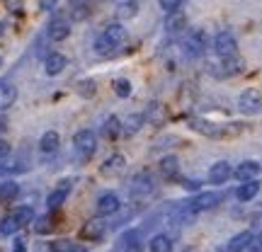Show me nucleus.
Segmentation results:
<instances>
[{"label": "nucleus", "mask_w": 262, "mask_h": 252, "mask_svg": "<svg viewBox=\"0 0 262 252\" xmlns=\"http://www.w3.org/2000/svg\"><path fill=\"white\" fill-rule=\"evenodd\" d=\"M124 41H126V29H124V25L112 22V25H107L104 32L97 37V41H95V51H97L100 56H110L114 49L122 47Z\"/></svg>", "instance_id": "obj_1"}, {"label": "nucleus", "mask_w": 262, "mask_h": 252, "mask_svg": "<svg viewBox=\"0 0 262 252\" xmlns=\"http://www.w3.org/2000/svg\"><path fill=\"white\" fill-rule=\"evenodd\" d=\"M73 148L80 158H93V153L97 150V136L90 129H80L73 136Z\"/></svg>", "instance_id": "obj_2"}, {"label": "nucleus", "mask_w": 262, "mask_h": 252, "mask_svg": "<svg viewBox=\"0 0 262 252\" xmlns=\"http://www.w3.org/2000/svg\"><path fill=\"white\" fill-rule=\"evenodd\" d=\"M206 47H209V37H206L204 29H192L187 34V39H185V54L192 58L202 56L206 51Z\"/></svg>", "instance_id": "obj_3"}, {"label": "nucleus", "mask_w": 262, "mask_h": 252, "mask_svg": "<svg viewBox=\"0 0 262 252\" xmlns=\"http://www.w3.org/2000/svg\"><path fill=\"white\" fill-rule=\"evenodd\" d=\"M238 109L243 114H257L262 109V93L257 87H248L238 97Z\"/></svg>", "instance_id": "obj_4"}, {"label": "nucleus", "mask_w": 262, "mask_h": 252, "mask_svg": "<svg viewBox=\"0 0 262 252\" xmlns=\"http://www.w3.org/2000/svg\"><path fill=\"white\" fill-rule=\"evenodd\" d=\"M214 51L221 58L235 56V54H238V41H235V37L231 32H219L214 37Z\"/></svg>", "instance_id": "obj_5"}, {"label": "nucleus", "mask_w": 262, "mask_h": 252, "mask_svg": "<svg viewBox=\"0 0 262 252\" xmlns=\"http://www.w3.org/2000/svg\"><path fill=\"white\" fill-rule=\"evenodd\" d=\"M219 201H221V194H216V192H206V194L194 196V201H189L187 211H189V214H202V211L214 209Z\"/></svg>", "instance_id": "obj_6"}, {"label": "nucleus", "mask_w": 262, "mask_h": 252, "mask_svg": "<svg viewBox=\"0 0 262 252\" xmlns=\"http://www.w3.org/2000/svg\"><path fill=\"white\" fill-rule=\"evenodd\" d=\"M68 194H71V179H63V182H61L56 189H51V194L47 196L49 211H58V209L66 204Z\"/></svg>", "instance_id": "obj_7"}, {"label": "nucleus", "mask_w": 262, "mask_h": 252, "mask_svg": "<svg viewBox=\"0 0 262 252\" xmlns=\"http://www.w3.org/2000/svg\"><path fill=\"white\" fill-rule=\"evenodd\" d=\"M124 170H126V158H124L122 153H114V155H110L102 163L100 172H102L104 177H119V175H124Z\"/></svg>", "instance_id": "obj_8"}, {"label": "nucleus", "mask_w": 262, "mask_h": 252, "mask_svg": "<svg viewBox=\"0 0 262 252\" xmlns=\"http://www.w3.org/2000/svg\"><path fill=\"white\" fill-rule=\"evenodd\" d=\"M119 209H122V201H119V196L114 194V192L100 194V199H97V216H112Z\"/></svg>", "instance_id": "obj_9"}, {"label": "nucleus", "mask_w": 262, "mask_h": 252, "mask_svg": "<svg viewBox=\"0 0 262 252\" xmlns=\"http://www.w3.org/2000/svg\"><path fill=\"white\" fill-rule=\"evenodd\" d=\"M228 177H233L231 163L219 160V163H214V165L209 168V182H211V185H224V182H228Z\"/></svg>", "instance_id": "obj_10"}, {"label": "nucleus", "mask_w": 262, "mask_h": 252, "mask_svg": "<svg viewBox=\"0 0 262 252\" xmlns=\"http://www.w3.org/2000/svg\"><path fill=\"white\" fill-rule=\"evenodd\" d=\"M47 37L51 41H66V39L71 37V22L68 19H54L47 29Z\"/></svg>", "instance_id": "obj_11"}, {"label": "nucleus", "mask_w": 262, "mask_h": 252, "mask_svg": "<svg viewBox=\"0 0 262 252\" xmlns=\"http://www.w3.org/2000/svg\"><path fill=\"white\" fill-rule=\"evenodd\" d=\"M260 163H255V160H245V163H241L238 168L233 170V177L238 179V182H248V179H255L257 175H260Z\"/></svg>", "instance_id": "obj_12"}, {"label": "nucleus", "mask_w": 262, "mask_h": 252, "mask_svg": "<svg viewBox=\"0 0 262 252\" xmlns=\"http://www.w3.org/2000/svg\"><path fill=\"white\" fill-rule=\"evenodd\" d=\"M189 126L194 131H199V133L209 136V139H221V136H224V129H221V126L206 122V119H189Z\"/></svg>", "instance_id": "obj_13"}, {"label": "nucleus", "mask_w": 262, "mask_h": 252, "mask_svg": "<svg viewBox=\"0 0 262 252\" xmlns=\"http://www.w3.org/2000/svg\"><path fill=\"white\" fill-rule=\"evenodd\" d=\"M58 148H61V136H58V131H47V133L39 139V150H41L44 155H54Z\"/></svg>", "instance_id": "obj_14"}, {"label": "nucleus", "mask_w": 262, "mask_h": 252, "mask_svg": "<svg viewBox=\"0 0 262 252\" xmlns=\"http://www.w3.org/2000/svg\"><path fill=\"white\" fill-rule=\"evenodd\" d=\"M17 102V87L12 83H0V112H8Z\"/></svg>", "instance_id": "obj_15"}, {"label": "nucleus", "mask_w": 262, "mask_h": 252, "mask_svg": "<svg viewBox=\"0 0 262 252\" xmlns=\"http://www.w3.org/2000/svg\"><path fill=\"white\" fill-rule=\"evenodd\" d=\"M221 75H226V78H231V75H238V73H243L245 71V61L238 54L235 56H226V58H221Z\"/></svg>", "instance_id": "obj_16"}, {"label": "nucleus", "mask_w": 262, "mask_h": 252, "mask_svg": "<svg viewBox=\"0 0 262 252\" xmlns=\"http://www.w3.org/2000/svg\"><path fill=\"white\" fill-rule=\"evenodd\" d=\"M104 235V223L100 218H93V221H88V223L80 228V238L83 240H100Z\"/></svg>", "instance_id": "obj_17"}, {"label": "nucleus", "mask_w": 262, "mask_h": 252, "mask_svg": "<svg viewBox=\"0 0 262 252\" xmlns=\"http://www.w3.org/2000/svg\"><path fill=\"white\" fill-rule=\"evenodd\" d=\"M185 27H187V15H185V12H180V10L168 12V17H165V32L178 34V32H182Z\"/></svg>", "instance_id": "obj_18"}, {"label": "nucleus", "mask_w": 262, "mask_h": 252, "mask_svg": "<svg viewBox=\"0 0 262 252\" xmlns=\"http://www.w3.org/2000/svg\"><path fill=\"white\" fill-rule=\"evenodd\" d=\"M66 65H68V58L63 54H49L44 61V71H47V75H61Z\"/></svg>", "instance_id": "obj_19"}, {"label": "nucleus", "mask_w": 262, "mask_h": 252, "mask_svg": "<svg viewBox=\"0 0 262 252\" xmlns=\"http://www.w3.org/2000/svg\"><path fill=\"white\" fill-rule=\"evenodd\" d=\"M257 192H260V182L248 179V182H243L241 187L235 189V196H238V201H250V199L257 196Z\"/></svg>", "instance_id": "obj_20"}, {"label": "nucleus", "mask_w": 262, "mask_h": 252, "mask_svg": "<svg viewBox=\"0 0 262 252\" xmlns=\"http://www.w3.org/2000/svg\"><path fill=\"white\" fill-rule=\"evenodd\" d=\"M148 250L150 252H172V238L165 235V233L153 235L150 243H148Z\"/></svg>", "instance_id": "obj_21"}, {"label": "nucleus", "mask_w": 262, "mask_h": 252, "mask_svg": "<svg viewBox=\"0 0 262 252\" xmlns=\"http://www.w3.org/2000/svg\"><path fill=\"white\" fill-rule=\"evenodd\" d=\"M250 238H253V233L250 231H243V233H238L231 238V243L226 245L224 252H243L245 247H248V243H250Z\"/></svg>", "instance_id": "obj_22"}, {"label": "nucleus", "mask_w": 262, "mask_h": 252, "mask_svg": "<svg viewBox=\"0 0 262 252\" xmlns=\"http://www.w3.org/2000/svg\"><path fill=\"white\" fill-rule=\"evenodd\" d=\"M19 196V185L15 182V179H5L3 185H0V201H15Z\"/></svg>", "instance_id": "obj_23"}, {"label": "nucleus", "mask_w": 262, "mask_h": 252, "mask_svg": "<svg viewBox=\"0 0 262 252\" xmlns=\"http://www.w3.org/2000/svg\"><path fill=\"white\" fill-rule=\"evenodd\" d=\"M117 250L119 252H141V243H139V235L134 233H126L119 238V245H117Z\"/></svg>", "instance_id": "obj_24"}, {"label": "nucleus", "mask_w": 262, "mask_h": 252, "mask_svg": "<svg viewBox=\"0 0 262 252\" xmlns=\"http://www.w3.org/2000/svg\"><path fill=\"white\" fill-rule=\"evenodd\" d=\"M160 172H163V177H178V172H180V160L175 158V155H165V158L160 160Z\"/></svg>", "instance_id": "obj_25"}, {"label": "nucleus", "mask_w": 262, "mask_h": 252, "mask_svg": "<svg viewBox=\"0 0 262 252\" xmlns=\"http://www.w3.org/2000/svg\"><path fill=\"white\" fill-rule=\"evenodd\" d=\"M153 192V177L148 172H141L134 179V194H150Z\"/></svg>", "instance_id": "obj_26"}, {"label": "nucleus", "mask_w": 262, "mask_h": 252, "mask_svg": "<svg viewBox=\"0 0 262 252\" xmlns=\"http://www.w3.org/2000/svg\"><path fill=\"white\" fill-rule=\"evenodd\" d=\"M139 3L136 0H129V3H119V8H117V17L119 19H134L139 15Z\"/></svg>", "instance_id": "obj_27"}, {"label": "nucleus", "mask_w": 262, "mask_h": 252, "mask_svg": "<svg viewBox=\"0 0 262 252\" xmlns=\"http://www.w3.org/2000/svg\"><path fill=\"white\" fill-rule=\"evenodd\" d=\"M141 126H143V117L141 114H131L129 119H124L122 122V133L126 136H134V133H139Z\"/></svg>", "instance_id": "obj_28"}, {"label": "nucleus", "mask_w": 262, "mask_h": 252, "mask_svg": "<svg viewBox=\"0 0 262 252\" xmlns=\"http://www.w3.org/2000/svg\"><path fill=\"white\" fill-rule=\"evenodd\" d=\"M102 133L107 139H117V136L122 133V122H119V117H107L102 124Z\"/></svg>", "instance_id": "obj_29"}, {"label": "nucleus", "mask_w": 262, "mask_h": 252, "mask_svg": "<svg viewBox=\"0 0 262 252\" xmlns=\"http://www.w3.org/2000/svg\"><path fill=\"white\" fill-rule=\"evenodd\" d=\"M12 216L17 218L19 228H25V225H32V223H34V211H32V206H17V209L12 211Z\"/></svg>", "instance_id": "obj_30"}, {"label": "nucleus", "mask_w": 262, "mask_h": 252, "mask_svg": "<svg viewBox=\"0 0 262 252\" xmlns=\"http://www.w3.org/2000/svg\"><path fill=\"white\" fill-rule=\"evenodd\" d=\"M146 119H148L150 124H156V126H163V122H165V109H163L158 102H153L148 109H146Z\"/></svg>", "instance_id": "obj_31"}, {"label": "nucleus", "mask_w": 262, "mask_h": 252, "mask_svg": "<svg viewBox=\"0 0 262 252\" xmlns=\"http://www.w3.org/2000/svg\"><path fill=\"white\" fill-rule=\"evenodd\" d=\"M17 231H19V223L12 214H8L3 221H0V235H15Z\"/></svg>", "instance_id": "obj_32"}, {"label": "nucleus", "mask_w": 262, "mask_h": 252, "mask_svg": "<svg viewBox=\"0 0 262 252\" xmlns=\"http://www.w3.org/2000/svg\"><path fill=\"white\" fill-rule=\"evenodd\" d=\"M51 228H54V223H51V216H41V218H34V231H37L39 235L51 233Z\"/></svg>", "instance_id": "obj_33"}, {"label": "nucleus", "mask_w": 262, "mask_h": 252, "mask_svg": "<svg viewBox=\"0 0 262 252\" xmlns=\"http://www.w3.org/2000/svg\"><path fill=\"white\" fill-rule=\"evenodd\" d=\"M131 90H134V87H131V83L126 78H117V80H114V93H117V97H129Z\"/></svg>", "instance_id": "obj_34"}, {"label": "nucleus", "mask_w": 262, "mask_h": 252, "mask_svg": "<svg viewBox=\"0 0 262 252\" xmlns=\"http://www.w3.org/2000/svg\"><path fill=\"white\" fill-rule=\"evenodd\" d=\"M78 95H80V97H93L95 80H80V83H78Z\"/></svg>", "instance_id": "obj_35"}, {"label": "nucleus", "mask_w": 262, "mask_h": 252, "mask_svg": "<svg viewBox=\"0 0 262 252\" xmlns=\"http://www.w3.org/2000/svg\"><path fill=\"white\" fill-rule=\"evenodd\" d=\"M160 10H165V15L168 12H175V10H180V5H182V0H158Z\"/></svg>", "instance_id": "obj_36"}, {"label": "nucleus", "mask_w": 262, "mask_h": 252, "mask_svg": "<svg viewBox=\"0 0 262 252\" xmlns=\"http://www.w3.org/2000/svg\"><path fill=\"white\" fill-rule=\"evenodd\" d=\"M245 250H248V252H262V235H253Z\"/></svg>", "instance_id": "obj_37"}, {"label": "nucleus", "mask_w": 262, "mask_h": 252, "mask_svg": "<svg viewBox=\"0 0 262 252\" xmlns=\"http://www.w3.org/2000/svg\"><path fill=\"white\" fill-rule=\"evenodd\" d=\"M71 17H73L75 22L85 19V17H88V8H85V5H75V8H73V15H71Z\"/></svg>", "instance_id": "obj_38"}, {"label": "nucleus", "mask_w": 262, "mask_h": 252, "mask_svg": "<svg viewBox=\"0 0 262 252\" xmlns=\"http://www.w3.org/2000/svg\"><path fill=\"white\" fill-rule=\"evenodd\" d=\"M68 247H71L68 240H56V243L51 245V252H68Z\"/></svg>", "instance_id": "obj_39"}, {"label": "nucleus", "mask_w": 262, "mask_h": 252, "mask_svg": "<svg viewBox=\"0 0 262 252\" xmlns=\"http://www.w3.org/2000/svg\"><path fill=\"white\" fill-rule=\"evenodd\" d=\"M10 150H12V148H10V143H8V141H5V139H0V160H5V158H8V155H10Z\"/></svg>", "instance_id": "obj_40"}, {"label": "nucleus", "mask_w": 262, "mask_h": 252, "mask_svg": "<svg viewBox=\"0 0 262 252\" xmlns=\"http://www.w3.org/2000/svg\"><path fill=\"white\" fill-rule=\"evenodd\" d=\"M27 168L22 165H8V168H0V175H10V172H25Z\"/></svg>", "instance_id": "obj_41"}, {"label": "nucleus", "mask_w": 262, "mask_h": 252, "mask_svg": "<svg viewBox=\"0 0 262 252\" xmlns=\"http://www.w3.org/2000/svg\"><path fill=\"white\" fill-rule=\"evenodd\" d=\"M27 250V240H25V238H17V240H15V250L12 252H25Z\"/></svg>", "instance_id": "obj_42"}, {"label": "nucleus", "mask_w": 262, "mask_h": 252, "mask_svg": "<svg viewBox=\"0 0 262 252\" xmlns=\"http://www.w3.org/2000/svg\"><path fill=\"white\" fill-rule=\"evenodd\" d=\"M182 187L185 189H199V182H194V179H185V182H182Z\"/></svg>", "instance_id": "obj_43"}, {"label": "nucleus", "mask_w": 262, "mask_h": 252, "mask_svg": "<svg viewBox=\"0 0 262 252\" xmlns=\"http://www.w3.org/2000/svg\"><path fill=\"white\" fill-rule=\"evenodd\" d=\"M68 252H85V247H83V245H73V243H71Z\"/></svg>", "instance_id": "obj_44"}, {"label": "nucleus", "mask_w": 262, "mask_h": 252, "mask_svg": "<svg viewBox=\"0 0 262 252\" xmlns=\"http://www.w3.org/2000/svg\"><path fill=\"white\" fill-rule=\"evenodd\" d=\"M3 34H5V25L0 22V39H3Z\"/></svg>", "instance_id": "obj_45"}]
</instances>
